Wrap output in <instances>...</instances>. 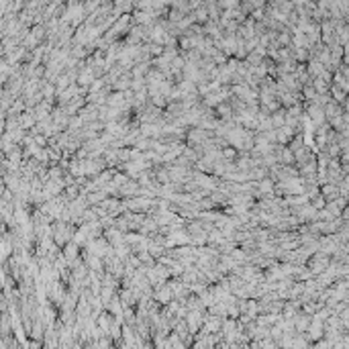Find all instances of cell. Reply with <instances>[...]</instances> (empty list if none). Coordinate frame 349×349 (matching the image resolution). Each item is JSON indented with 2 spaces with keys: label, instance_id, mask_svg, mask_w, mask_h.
<instances>
[{
  "label": "cell",
  "instance_id": "obj_34",
  "mask_svg": "<svg viewBox=\"0 0 349 349\" xmlns=\"http://www.w3.org/2000/svg\"><path fill=\"white\" fill-rule=\"evenodd\" d=\"M239 0H221L219 2V6H221V10H233V8H239Z\"/></svg>",
  "mask_w": 349,
  "mask_h": 349
},
{
  "label": "cell",
  "instance_id": "obj_36",
  "mask_svg": "<svg viewBox=\"0 0 349 349\" xmlns=\"http://www.w3.org/2000/svg\"><path fill=\"white\" fill-rule=\"evenodd\" d=\"M310 206H313V208H317V210H323V208H325L327 206V200H325V196H315L313 198V200H310Z\"/></svg>",
  "mask_w": 349,
  "mask_h": 349
},
{
  "label": "cell",
  "instance_id": "obj_18",
  "mask_svg": "<svg viewBox=\"0 0 349 349\" xmlns=\"http://www.w3.org/2000/svg\"><path fill=\"white\" fill-rule=\"evenodd\" d=\"M345 110H343V106L341 104H337V102H331L327 108H325V115H327V121H331V119H335V117H339V115H343Z\"/></svg>",
  "mask_w": 349,
  "mask_h": 349
},
{
  "label": "cell",
  "instance_id": "obj_28",
  "mask_svg": "<svg viewBox=\"0 0 349 349\" xmlns=\"http://www.w3.org/2000/svg\"><path fill=\"white\" fill-rule=\"evenodd\" d=\"M278 43H280V47H282V49L292 47V33H290V29L278 35Z\"/></svg>",
  "mask_w": 349,
  "mask_h": 349
},
{
  "label": "cell",
  "instance_id": "obj_23",
  "mask_svg": "<svg viewBox=\"0 0 349 349\" xmlns=\"http://www.w3.org/2000/svg\"><path fill=\"white\" fill-rule=\"evenodd\" d=\"M302 98H304V102H306V104L315 102L317 98H319V92L315 90V86H304V88H302Z\"/></svg>",
  "mask_w": 349,
  "mask_h": 349
},
{
  "label": "cell",
  "instance_id": "obj_25",
  "mask_svg": "<svg viewBox=\"0 0 349 349\" xmlns=\"http://www.w3.org/2000/svg\"><path fill=\"white\" fill-rule=\"evenodd\" d=\"M333 84L337 86V88H341L345 94H349V82L343 78V74H341V72H337V74L333 76Z\"/></svg>",
  "mask_w": 349,
  "mask_h": 349
},
{
  "label": "cell",
  "instance_id": "obj_26",
  "mask_svg": "<svg viewBox=\"0 0 349 349\" xmlns=\"http://www.w3.org/2000/svg\"><path fill=\"white\" fill-rule=\"evenodd\" d=\"M149 253H151L155 259H159V257H164L166 253H168V249L166 247H161V245H155V243H151L149 241V249H147Z\"/></svg>",
  "mask_w": 349,
  "mask_h": 349
},
{
  "label": "cell",
  "instance_id": "obj_37",
  "mask_svg": "<svg viewBox=\"0 0 349 349\" xmlns=\"http://www.w3.org/2000/svg\"><path fill=\"white\" fill-rule=\"evenodd\" d=\"M100 225H102V229H104V231H106V229H113V227L117 225V219H115V217H110V215H108V217H104V219H100Z\"/></svg>",
  "mask_w": 349,
  "mask_h": 349
},
{
  "label": "cell",
  "instance_id": "obj_29",
  "mask_svg": "<svg viewBox=\"0 0 349 349\" xmlns=\"http://www.w3.org/2000/svg\"><path fill=\"white\" fill-rule=\"evenodd\" d=\"M119 292L117 290H113V288H102V292H100V298H102V302H104V308L110 304V300L117 296Z\"/></svg>",
  "mask_w": 349,
  "mask_h": 349
},
{
  "label": "cell",
  "instance_id": "obj_16",
  "mask_svg": "<svg viewBox=\"0 0 349 349\" xmlns=\"http://www.w3.org/2000/svg\"><path fill=\"white\" fill-rule=\"evenodd\" d=\"M286 115H288V110L286 108H280L278 113H274L270 119H272V125H274V129H282L284 125H286Z\"/></svg>",
  "mask_w": 349,
  "mask_h": 349
},
{
  "label": "cell",
  "instance_id": "obj_12",
  "mask_svg": "<svg viewBox=\"0 0 349 349\" xmlns=\"http://www.w3.org/2000/svg\"><path fill=\"white\" fill-rule=\"evenodd\" d=\"M141 137L143 139H159L161 127L159 125H141Z\"/></svg>",
  "mask_w": 349,
  "mask_h": 349
},
{
  "label": "cell",
  "instance_id": "obj_13",
  "mask_svg": "<svg viewBox=\"0 0 349 349\" xmlns=\"http://www.w3.org/2000/svg\"><path fill=\"white\" fill-rule=\"evenodd\" d=\"M217 117L221 121H233L235 119V110H233V106L229 102H223V104L217 106Z\"/></svg>",
  "mask_w": 349,
  "mask_h": 349
},
{
  "label": "cell",
  "instance_id": "obj_19",
  "mask_svg": "<svg viewBox=\"0 0 349 349\" xmlns=\"http://www.w3.org/2000/svg\"><path fill=\"white\" fill-rule=\"evenodd\" d=\"M288 147H290V151H292V153L302 151V149L306 147V143H304V135H302V133H298V135L294 137V139L290 141V145H288Z\"/></svg>",
  "mask_w": 349,
  "mask_h": 349
},
{
  "label": "cell",
  "instance_id": "obj_7",
  "mask_svg": "<svg viewBox=\"0 0 349 349\" xmlns=\"http://www.w3.org/2000/svg\"><path fill=\"white\" fill-rule=\"evenodd\" d=\"M19 123H21V129L23 131H31L37 127V117H35V108H27V113H23L19 117Z\"/></svg>",
  "mask_w": 349,
  "mask_h": 349
},
{
  "label": "cell",
  "instance_id": "obj_17",
  "mask_svg": "<svg viewBox=\"0 0 349 349\" xmlns=\"http://www.w3.org/2000/svg\"><path fill=\"white\" fill-rule=\"evenodd\" d=\"M278 159H280L282 166H296V157H294V153L290 151V147H284L282 153L278 155Z\"/></svg>",
  "mask_w": 349,
  "mask_h": 349
},
{
  "label": "cell",
  "instance_id": "obj_15",
  "mask_svg": "<svg viewBox=\"0 0 349 349\" xmlns=\"http://www.w3.org/2000/svg\"><path fill=\"white\" fill-rule=\"evenodd\" d=\"M86 198H88V204H90V206H98V204H102V202L106 200V198H110V196H108L104 190H96V192L88 194Z\"/></svg>",
  "mask_w": 349,
  "mask_h": 349
},
{
  "label": "cell",
  "instance_id": "obj_39",
  "mask_svg": "<svg viewBox=\"0 0 349 349\" xmlns=\"http://www.w3.org/2000/svg\"><path fill=\"white\" fill-rule=\"evenodd\" d=\"M341 174L345 178L349 176V161H345V159H341Z\"/></svg>",
  "mask_w": 349,
  "mask_h": 349
},
{
  "label": "cell",
  "instance_id": "obj_31",
  "mask_svg": "<svg viewBox=\"0 0 349 349\" xmlns=\"http://www.w3.org/2000/svg\"><path fill=\"white\" fill-rule=\"evenodd\" d=\"M223 159L237 161V159H239V151H237L235 147H225V149H223Z\"/></svg>",
  "mask_w": 349,
  "mask_h": 349
},
{
  "label": "cell",
  "instance_id": "obj_38",
  "mask_svg": "<svg viewBox=\"0 0 349 349\" xmlns=\"http://www.w3.org/2000/svg\"><path fill=\"white\" fill-rule=\"evenodd\" d=\"M315 347H317V349H333V347H335V343H333V341H329V339H323V341L315 343Z\"/></svg>",
  "mask_w": 349,
  "mask_h": 349
},
{
  "label": "cell",
  "instance_id": "obj_4",
  "mask_svg": "<svg viewBox=\"0 0 349 349\" xmlns=\"http://www.w3.org/2000/svg\"><path fill=\"white\" fill-rule=\"evenodd\" d=\"M306 104V102H304ZM306 115L310 117V121L315 123V127H321V125H325V123H329L327 121V115H325V108H321V106H317L315 102H310V104H306Z\"/></svg>",
  "mask_w": 349,
  "mask_h": 349
},
{
  "label": "cell",
  "instance_id": "obj_35",
  "mask_svg": "<svg viewBox=\"0 0 349 349\" xmlns=\"http://www.w3.org/2000/svg\"><path fill=\"white\" fill-rule=\"evenodd\" d=\"M135 10L151 12L153 10V2H151V0H141V2H135Z\"/></svg>",
  "mask_w": 349,
  "mask_h": 349
},
{
  "label": "cell",
  "instance_id": "obj_2",
  "mask_svg": "<svg viewBox=\"0 0 349 349\" xmlns=\"http://www.w3.org/2000/svg\"><path fill=\"white\" fill-rule=\"evenodd\" d=\"M206 313H208V310H206ZM206 313L190 310L188 317H186V323H188V331H190V335H194V337H196V333H200V331H202L204 321H206Z\"/></svg>",
  "mask_w": 349,
  "mask_h": 349
},
{
  "label": "cell",
  "instance_id": "obj_1",
  "mask_svg": "<svg viewBox=\"0 0 349 349\" xmlns=\"http://www.w3.org/2000/svg\"><path fill=\"white\" fill-rule=\"evenodd\" d=\"M84 249H88V251L92 255H98V257H106L110 251H113V247H110V243L104 239V237H100V239H90L88 245H86Z\"/></svg>",
  "mask_w": 349,
  "mask_h": 349
},
{
  "label": "cell",
  "instance_id": "obj_11",
  "mask_svg": "<svg viewBox=\"0 0 349 349\" xmlns=\"http://www.w3.org/2000/svg\"><path fill=\"white\" fill-rule=\"evenodd\" d=\"M64 255H66V259L72 264V261H76V259L82 257V247H80L78 243L72 241V243H68V245L64 247Z\"/></svg>",
  "mask_w": 349,
  "mask_h": 349
},
{
  "label": "cell",
  "instance_id": "obj_3",
  "mask_svg": "<svg viewBox=\"0 0 349 349\" xmlns=\"http://www.w3.org/2000/svg\"><path fill=\"white\" fill-rule=\"evenodd\" d=\"M304 335H306V339L313 345L319 343V341H323V339H325V323L319 321L317 317H313V325H310V329Z\"/></svg>",
  "mask_w": 349,
  "mask_h": 349
},
{
  "label": "cell",
  "instance_id": "obj_27",
  "mask_svg": "<svg viewBox=\"0 0 349 349\" xmlns=\"http://www.w3.org/2000/svg\"><path fill=\"white\" fill-rule=\"evenodd\" d=\"M31 33H33L41 43L47 41V27H45V25H35V27L31 29Z\"/></svg>",
  "mask_w": 349,
  "mask_h": 349
},
{
  "label": "cell",
  "instance_id": "obj_8",
  "mask_svg": "<svg viewBox=\"0 0 349 349\" xmlns=\"http://www.w3.org/2000/svg\"><path fill=\"white\" fill-rule=\"evenodd\" d=\"M294 325H296V333L304 335V333L310 329V325H313V317L300 310V313H298V315L294 317Z\"/></svg>",
  "mask_w": 349,
  "mask_h": 349
},
{
  "label": "cell",
  "instance_id": "obj_33",
  "mask_svg": "<svg viewBox=\"0 0 349 349\" xmlns=\"http://www.w3.org/2000/svg\"><path fill=\"white\" fill-rule=\"evenodd\" d=\"M115 229H119V231H121V233H125V235H127V233H131L129 221L125 219V217H119V219H117V225H115Z\"/></svg>",
  "mask_w": 349,
  "mask_h": 349
},
{
  "label": "cell",
  "instance_id": "obj_20",
  "mask_svg": "<svg viewBox=\"0 0 349 349\" xmlns=\"http://www.w3.org/2000/svg\"><path fill=\"white\" fill-rule=\"evenodd\" d=\"M331 96H333V100L337 102V104H341V106L347 102V98H349V94H345V92H343L341 88H337L335 84L331 86Z\"/></svg>",
  "mask_w": 349,
  "mask_h": 349
},
{
  "label": "cell",
  "instance_id": "obj_30",
  "mask_svg": "<svg viewBox=\"0 0 349 349\" xmlns=\"http://www.w3.org/2000/svg\"><path fill=\"white\" fill-rule=\"evenodd\" d=\"M8 135H10V139H12V143H17V145H23V141H25V137H27V131H23V129H17V131H10Z\"/></svg>",
  "mask_w": 349,
  "mask_h": 349
},
{
  "label": "cell",
  "instance_id": "obj_5",
  "mask_svg": "<svg viewBox=\"0 0 349 349\" xmlns=\"http://www.w3.org/2000/svg\"><path fill=\"white\" fill-rule=\"evenodd\" d=\"M153 300H155V302H159L161 306H168V304H172V302H174V294H172V290H170V286H168V284L159 286V288L155 290Z\"/></svg>",
  "mask_w": 349,
  "mask_h": 349
},
{
  "label": "cell",
  "instance_id": "obj_22",
  "mask_svg": "<svg viewBox=\"0 0 349 349\" xmlns=\"http://www.w3.org/2000/svg\"><path fill=\"white\" fill-rule=\"evenodd\" d=\"M313 86H315V90H317L319 94H329L333 84L327 82V80H323V78H317V80H313Z\"/></svg>",
  "mask_w": 349,
  "mask_h": 349
},
{
  "label": "cell",
  "instance_id": "obj_24",
  "mask_svg": "<svg viewBox=\"0 0 349 349\" xmlns=\"http://www.w3.org/2000/svg\"><path fill=\"white\" fill-rule=\"evenodd\" d=\"M115 249V255L119 257V259H127L129 255H133V249H131V245H127V243H123V245H119V247H113Z\"/></svg>",
  "mask_w": 349,
  "mask_h": 349
},
{
  "label": "cell",
  "instance_id": "obj_14",
  "mask_svg": "<svg viewBox=\"0 0 349 349\" xmlns=\"http://www.w3.org/2000/svg\"><path fill=\"white\" fill-rule=\"evenodd\" d=\"M335 35H337V43H339V45H347V43H349V25H347V23L337 25Z\"/></svg>",
  "mask_w": 349,
  "mask_h": 349
},
{
  "label": "cell",
  "instance_id": "obj_9",
  "mask_svg": "<svg viewBox=\"0 0 349 349\" xmlns=\"http://www.w3.org/2000/svg\"><path fill=\"white\" fill-rule=\"evenodd\" d=\"M321 196H325V200H327V202H335L337 198H341L339 186H335V184H325V186H321Z\"/></svg>",
  "mask_w": 349,
  "mask_h": 349
},
{
  "label": "cell",
  "instance_id": "obj_21",
  "mask_svg": "<svg viewBox=\"0 0 349 349\" xmlns=\"http://www.w3.org/2000/svg\"><path fill=\"white\" fill-rule=\"evenodd\" d=\"M82 194H84V192H82V188H80L78 184H74V186H68V188L64 190V196L68 198L70 202H74V200H76V198H80Z\"/></svg>",
  "mask_w": 349,
  "mask_h": 349
},
{
  "label": "cell",
  "instance_id": "obj_6",
  "mask_svg": "<svg viewBox=\"0 0 349 349\" xmlns=\"http://www.w3.org/2000/svg\"><path fill=\"white\" fill-rule=\"evenodd\" d=\"M223 323H225V319H221V317H213V315H208L206 313V321H204V331L208 335H217L223 331Z\"/></svg>",
  "mask_w": 349,
  "mask_h": 349
},
{
  "label": "cell",
  "instance_id": "obj_32",
  "mask_svg": "<svg viewBox=\"0 0 349 349\" xmlns=\"http://www.w3.org/2000/svg\"><path fill=\"white\" fill-rule=\"evenodd\" d=\"M131 182V178L127 176V174H123V172H117V176H115V180H113V184L117 186V188H123L125 184H129Z\"/></svg>",
  "mask_w": 349,
  "mask_h": 349
},
{
  "label": "cell",
  "instance_id": "obj_10",
  "mask_svg": "<svg viewBox=\"0 0 349 349\" xmlns=\"http://www.w3.org/2000/svg\"><path fill=\"white\" fill-rule=\"evenodd\" d=\"M104 239L110 243V247H119V245H123L125 243V233H121L119 229H106L104 231Z\"/></svg>",
  "mask_w": 349,
  "mask_h": 349
}]
</instances>
